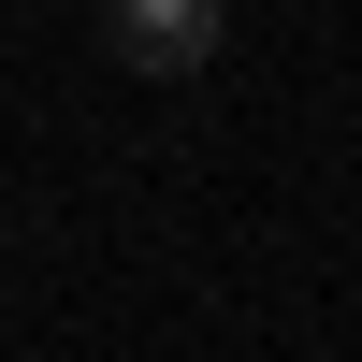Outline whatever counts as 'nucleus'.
Instances as JSON below:
<instances>
[{"label":"nucleus","mask_w":362,"mask_h":362,"mask_svg":"<svg viewBox=\"0 0 362 362\" xmlns=\"http://www.w3.org/2000/svg\"><path fill=\"white\" fill-rule=\"evenodd\" d=\"M232 44V0H116V58H131V73H203V58Z\"/></svg>","instance_id":"1"}]
</instances>
